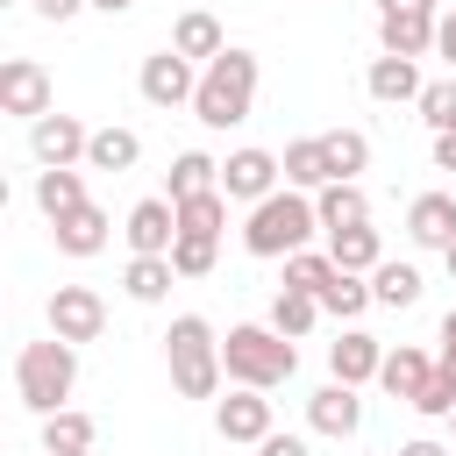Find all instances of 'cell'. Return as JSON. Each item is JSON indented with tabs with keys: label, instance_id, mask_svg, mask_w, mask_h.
<instances>
[{
	"label": "cell",
	"instance_id": "cell-1",
	"mask_svg": "<svg viewBox=\"0 0 456 456\" xmlns=\"http://www.w3.org/2000/svg\"><path fill=\"white\" fill-rule=\"evenodd\" d=\"M256 78H264L256 50H235V43H228L214 64H200L192 114H200L207 128H235V121H249V107H256Z\"/></svg>",
	"mask_w": 456,
	"mask_h": 456
},
{
	"label": "cell",
	"instance_id": "cell-2",
	"mask_svg": "<svg viewBox=\"0 0 456 456\" xmlns=\"http://www.w3.org/2000/svg\"><path fill=\"white\" fill-rule=\"evenodd\" d=\"M321 235V207L299 192V185H285V192H271V200H256L249 207V221H242V249L249 256H292V249H306Z\"/></svg>",
	"mask_w": 456,
	"mask_h": 456
},
{
	"label": "cell",
	"instance_id": "cell-3",
	"mask_svg": "<svg viewBox=\"0 0 456 456\" xmlns=\"http://www.w3.org/2000/svg\"><path fill=\"white\" fill-rule=\"evenodd\" d=\"M164 363H171L178 399H214V392H221V378H228L221 342H214V328H207L200 314H178V321L164 328Z\"/></svg>",
	"mask_w": 456,
	"mask_h": 456
},
{
	"label": "cell",
	"instance_id": "cell-4",
	"mask_svg": "<svg viewBox=\"0 0 456 456\" xmlns=\"http://www.w3.org/2000/svg\"><path fill=\"white\" fill-rule=\"evenodd\" d=\"M14 392L28 413H57L71 392H78V342L50 335V342H21L14 356Z\"/></svg>",
	"mask_w": 456,
	"mask_h": 456
},
{
	"label": "cell",
	"instance_id": "cell-5",
	"mask_svg": "<svg viewBox=\"0 0 456 456\" xmlns=\"http://www.w3.org/2000/svg\"><path fill=\"white\" fill-rule=\"evenodd\" d=\"M221 363H228V378H235V385L271 392V385H285V378L299 370V349H292V335H278L271 321H249V328H228Z\"/></svg>",
	"mask_w": 456,
	"mask_h": 456
},
{
	"label": "cell",
	"instance_id": "cell-6",
	"mask_svg": "<svg viewBox=\"0 0 456 456\" xmlns=\"http://www.w3.org/2000/svg\"><path fill=\"white\" fill-rule=\"evenodd\" d=\"M435 28H442L435 0H378V43H385V57H428Z\"/></svg>",
	"mask_w": 456,
	"mask_h": 456
},
{
	"label": "cell",
	"instance_id": "cell-7",
	"mask_svg": "<svg viewBox=\"0 0 456 456\" xmlns=\"http://www.w3.org/2000/svg\"><path fill=\"white\" fill-rule=\"evenodd\" d=\"M135 86H142L150 107H192V93H200V64L178 57V50H157V57H142Z\"/></svg>",
	"mask_w": 456,
	"mask_h": 456
},
{
	"label": "cell",
	"instance_id": "cell-8",
	"mask_svg": "<svg viewBox=\"0 0 456 456\" xmlns=\"http://www.w3.org/2000/svg\"><path fill=\"white\" fill-rule=\"evenodd\" d=\"M86 142H93V128L78 121V114H43V121H28V150H36V164L43 171H57V164H86Z\"/></svg>",
	"mask_w": 456,
	"mask_h": 456
},
{
	"label": "cell",
	"instance_id": "cell-9",
	"mask_svg": "<svg viewBox=\"0 0 456 456\" xmlns=\"http://www.w3.org/2000/svg\"><path fill=\"white\" fill-rule=\"evenodd\" d=\"M100 328H107V299H100L93 285H57V292H50V335H64V342H100Z\"/></svg>",
	"mask_w": 456,
	"mask_h": 456
},
{
	"label": "cell",
	"instance_id": "cell-10",
	"mask_svg": "<svg viewBox=\"0 0 456 456\" xmlns=\"http://www.w3.org/2000/svg\"><path fill=\"white\" fill-rule=\"evenodd\" d=\"M278 178H285V157H271V150H256V142H249V150H235V157L221 164V192H228V200H249V207H256V200H271V192H278Z\"/></svg>",
	"mask_w": 456,
	"mask_h": 456
},
{
	"label": "cell",
	"instance_id": "cell-11",
	"mask_svg": "<svg viewBox=\"0 0 456 456\" xmlns=\"http://www.w3.org/2000/svg\"><path fill=\"white\" fill-rule=\"evenodd\" d=\"M0 107L21 114V121H43L50 114V71L36 57H7L0 64Z\"/></svg>",
	"mask_w": 456,
	"mask_h": 456
},
{
	"label": "cell",
	"instance_id": "cell-12",
	"mask_svg": "<svg viewBox=\"0 0 456 456\" xmlns=\"http://www.w3.org/2000/svg\"><path fill=\"white\" fill-rule=\"evenodd\" d=\"M121 235H128L135 256H171V242H178V200H135Z\"/></svg>",
	"mask_w": 456,
	"mask_h": 456
},
{
	"label": "cell",
	"instance_id": "cell-13",
	"mask_svg": "<svg viewBox=\"0 0 456 456\" xmlns=\"http://www.w3.org/2000/svg\"><path fill=\"white\" fill-rule=\"evenodd\" d=\"M306 428L314 435H328V442H349L356 428H363V399H356V385H321L314 399H306Z\"/></svg>",
	"mask_w": 456,
	"mask_h": 456
},
{
	"label": "cell",
	"instance_id": "cell-14",
	"mask_svg": "<svg viewBox=\"0 0 456 456\" xmlns=\"http://www.w3.org/2000/svg\"><path fill=\"white\" fill-rule=\"evenodd\" d=\"M214 428H221V442H264V435H271V399H264L256 385H235V392L214 406Z\"/></svg>",
	"mask_w": 456,
	"mask_h": 456
},
{
	"label": "cell",
	"instance_id": "cell-15",
	"mask_svg": "<svg viewBox=\"0 0 456 456\" xmlns=\"http://www.w3.org/2000/svg\"><path fill=\"white\" fill-rule=\"evenodd\" d=\"M107 228H114V221L86 200V207H71V214L50 221V242H57L64 256H100V249H107Z\"/></svg>",
	"mask_w": 456,
	"mask_h": 456
},
{
	"label": "cell",
	"instance_id": "cell-16",
	"mask_svg": "<svg viewBox=\"0 0 456 456\" xmlns=\"http://www.w3.org/2000/svg\"><path fill=\"white\" fill-rule=\"evenodd\" d=\"M378 363H385V342L363 335V328H342V342H328V370H335L342 385H370Z\"/></svg>",
	"mask_w": 456,
	"mask_h": 456
},
{
	"label": "cell",
	"instance_id": "cell-17",
	"mask_svg": "<svg viewBox=\"0 0 456 456\" xmlns=\"http://www.w3.org/2000/svg\"><path fill=\"white\" fill-rule=\"evenodd\" d=\"M406 235H413L420 249H449V242H456V192H420V200L406 207Z\"/></svg>",
	"mask_w": 456,
	"mask_h": 456
},
{
	"label": "cell",
	"instance_id": "cell-18",
	"mask_svg": "<svg viewBox=\"0 0 456 456\" xmlns=\"http://www.w3.org/2000/svg\"><path fill=\"white\" fill-rule=\"evenodd\" d=\"M314 207H321V235H328V228H363V221H370V192H363L356 178H328V185L314 192Z\"/></svg>",
	"mask_w": 456,
	"mask_h": 456
},
{
	"label": "cell",
	"instance_id": "cell-19",
	"mask_svg": "<svg viewBox=\"0 0 456 456\" xmlns=\"http://www.w3.org/2000/svg\"><path fill=\"white\" fill-rule=\"evenodd\" d=\"M435 378V356L428 349H413V342H399V349H385V363H378V385L392 392V399H406L413 406V392Z\"/></svg>",
	"mask_w": 456,
	"mask_h": 456
},
{
	"label": "cell",
	"instance_id": "cell-20",
	"mask_svg": "<svg viewBox=\"0 0 456 456\" xmlns=\"http://www.w3.org/2000/svg\"><path fill=\"white\" fill-rule=\"evenodd\" d=\"M171 50H178V57H192V64H214V57L228 50V36H221V21H214L207 7H185V14H178V28H171Z\"/></svg>",
	"mask_w": 456,
	"mask_h": 456
},
{
	"label": "cell",
	"instance_id": "cell-21",
	"mask_svg": "<svg viewBox=\"0 0 456 456\" xmlns=\"http://www.w3.org/2000/svg\"><path fill=\"white\" fill-rule=\"evenodd\" d=\"M363 86H370V100H385V107L420 100V57H378V64L363 71Z\"/></svg>",
	"mask_w": 456,
	"mask_h": 456
},
{
	"label": "cell",
	"instance_id": "cell-22",
	"mask_svg": "<svg viewBox=\"0 0 456 456\" xmlns=\"http://www.w3.org/2000/svg\"><path fill=\"white\" fill-rule=\"evenodd\" d=\"M135 157H142V135L135 128H114V121L93 128V142H86V171H107V178L114 171H135Z\"/></svg>",
	"mask_w": 456,
	"mask_h": 456
},
{
	"label": "cell",
	"instance_id": "cell-23",
	"mask_svg": "<svg viewBox=\"0 0 456 456\" xmlns=\"http://www.w3.org/2000/svg\"><path fill=\"white\" fill-rule=\"evenodd\" d=\"M221 185V164L207 150H178L171 171H164V200H192V192H214Z\"/></svg>",
	"mask_w": 456,
	"mask_h": 456
},
{
	"label": "cell",
	"instance_id": "cell-24",
	"mask_svg": "<svg viewBox=\"0 0 456 456\" xmlns=\"http://www.w3.org/2000/svg\"><path fill=\"white\" fill-rule=\"evenodd\" d=\"M328 256H335L342 271H363V278H370V271L385 264V242H378L370 221H363V228H328Z\"/></svg>",
	"mask_w": 456,
	"mask_h": 456
},
{
	"label": "cell",
	"instance_id": "cell-25",
	"mask_svg": "<svg viewBox=\"0 0 456 456\" xmlns=\"http://www.w3.org/2000/svg\"><path fill=\"white\" fill-rule=\"evenodd\" d=\"M36 207H43V221H57V214L86 207V171H71V164H57V171H36Z\"/></svg>",
	"mask_w": 456,
	"mask_h": 456
},
{
	"label": "cell",
	"instance_id": "cell-26",
	"mask_svg": "<svg viewBox=\"0 0 456 456\" xmlns=\"http://www.w3.org/2000/svg\"><path fill=\"white\" fill-rule=\"evenodd\" d=\"M171 278H178V264H171V256H128V271H121V292H128L135 306H157V299L171 292Z\"/></svg>",
	"mask_w": 456,
	"mask_h": 456
},
{
	"label": "cell",
	"instance_id": "cell-27",
	"mask_svg": "<svg viewBox=\"0 0 456 456\" xmlns=\"http://www.w3.org/2000/svg\"><path fill=\"white\" fill-rule=\"evenodd\" d=\"M335 171H328V150H321V135H299V142H285V185H299V192H321Z\"/></svg>",
	"mask_w": 456,
	"mask_h": 456
},
{
	"label": "cell",
	"instance_id": "cell-28",
	"mask_svg": "<svg viewBox=\"0 0 456 456\" xmlns=\"http://www.w3.org/2000/svg\"><path fill=\"white\" fill-rule=\"evenodd\" d=\"M221 228H228V192H221V185L178 200V235H207V242H221Z\"/></svg>",
	"mask_w": 456,
	"mask_h": 456
},
{
	"label": "cell",
	"instance_id": "cell-29",
	"mask_svg": "<svg viewBox=\"0 0 456 456\" xmlns=\"http://www.w3.org/2000/svg\"><path fill=\"white\" fill-rule=\"evenodd\" d=\"M93 442H100L93 413H78V406H57V413H43V449H50V456H64V449H93Z\"/></svg>",
	"mask_w": 456,
	"mask_h": 456
},
{
	"label": "cell",
	"instance_id": "cell-30",
	"mask_svg": "<svg viewBox=\"0 0 456 456\" xmlns=\"http://www.w3.org/2000/svg\"><path fill=\"white\" fill-rule=\"evenodd\" d=\"M321 150H328V171H335V178L370 171V135H363V128H328V135H321Z\"/></svg>",
	"mask_w": 456,
	"mask_h": 456
},
{
	"label": "cell",
	"instance_id": "cell-31",
	"mask_svg": "<svg viewBox=\"0 0 456 456\" xmlns=\"http://www.w3.org/2000/svg\"><path fill=\"white\" fill-rule=\"evenodd\" d=\"M335 271H342V264H335L328 249H292V256H285V285H292V292H314V299L335 285Z\"/></svg>",
	"mask_w": 456,
	"mask_h": 456
},
{
	"label": "cell",
	"instance_id": "cell-32",
	"mask_svg": "<svg viewBox=\"0 0 456 456\" xmlns=\"http://www.w3.org/2000/svg\"><path fill=\"white\" fill-rule=\"evenodd\" d=\"M314 321H321V299L314 292H292V285H278V299H271V328L278 335H314Z\"/></svg>",
	"mask_w": 456,
	"mask_h": 456
},
{
	"label": "cell",
	"instance_id": "cell-33",
	"mask_svg": "<svg viewBox=\"0 0 456 456\" xmlns=\"http://www.w3.org/2000/svg\"><path fill=\"white\" fill-rule=\"evenodd\" d=\"M370 299L378 306H413L420 299V271L413 264H378L370 271Z\"/></svg>",
	"mask_w": 456,
	"mask_h": 456
},
{
	"label": "cell",
	"instance_id": "cell-34",
	"mask_svg": "<svg viewBox=\"0 0 456 456\" xmlns=\"http://www.w3.org/2000/svg\"><path fill=\"white\" fill-rule=\"evenodd\" d=\"M363 306H378V299H370V285H363V271H335V285L321 292V314H335V321H356Z\"/></svg>",
	"mask_w": 456,
	"mask_h": 456
},
{
	"label": "cell",
	"instance_id": "cell-35",
	"mask_svg": "<svg viewBox=\"0 0 456 456\" xmlns=\"http://www.w3.org/2000/svg\"><path fill=\"white\" fill-rule=\"evenodd\" d=\"M413 107H420V121H428L435 135H449V128H456V78L420 86V100H413Z\"/></svg>",
	"mask_w": 456,
	"mask_h": 456
},
{
	"label": "cell",
	"instance_id": "cell-36",
	"mask_svg": "<svg viewBox=\"0 0 456 456\" xmlns=\"http://www.w3.org/2000/svg\"><path fill=\"white\" fill-rule=\"evenodd\" d=\"M413 413H420V420H449V413H456V378H449L442 363H435V378L413 392Z\"/></svg>",
	"mask_w": 456,
	"mask_h": 456
},
{
	"label": "cell",
	"instance_id": "cell-37",
	"mask_svg": "<svg viewBox=\"0 0 456 456\" xmlns=\"http://www.w3.org/2000/svg\"><path fill=\"white\" fill-rule=\"evenodd\" d=\"M171 264H178V278H207L214 271V242L207 235H178L171 242Z\"/></svg>",
	"mask_w": 456,
	"mask_h": 456
},
{
	"label": "cell",
	"instance_id": "cell-38",
	"mask_svg": "<svg viewBox=\"0 0 456 456\" xmlns=\"http://www.w3.org/2000/svg\"><path fill=\"white\" fill-rule=\"evenodd\" d=\"M256 456H306V442H299V435H278V428H271V435L256 442Z\"/></svg>",
	"mask_w": 456,
	"mask_h": 456
},
{
	"label": "cell",
	"instance_id": "cell-39",
	"mask_svg": "<svg viewBox=\"0 0 456 456\" xmlns=\"http://www.w3.org/2000/svg\"><path fill=\"white\" fill-rule=\"evenodd\" d=\"M78 7H93V0H36V14H43V21H71Z\"/></svg>",
	"mask_w": 456,
	"mask_h": 456
},
{
	"label": "cell",
	"instance_id": "cell-40",
	"mask_svg": "<svg viewBox=\"0 0 456 456\" xmlns=\"http://www.w3.org/2000/svg\"><path fill=\"white\" fill-rule=\"evenodd\" d=\"M435 50H442V57H449V71H456V7L442 14V28H435Z\"/></svg>",
	"mask_w": 456,
	"mask_h": 456
},
{
	"label": "cell",
	"instance_id": "cell-41",
	"mask_svg": "<svg viewBox=\"0 0 456 456\" xmlns=\"http://www.w3.org/2000/svg\"><path fill=\"white\" fill-rule=\"evenodd\" d=\"M435 171H456V128H449V135H435Z\"/></svg>",
	"mask_w": 456,
	"mask_h": 456
},
{
	"label": "cell",
	"instance_id": "cell-42",
	"mask_svg": "<svg viewBox=\"0 0 456 456\" xmlns=\"http://www.w3.org/2000/svg\"><path fill=\"white\" fill-rule=\"evenodd\" d=\"M399 456H449V449H442V442H435V435H420V442H406V449H399Z\"/></svg>",
	"mask_w": 456,
	"mask_h": 456
},
{
	"label": "cell",
	"instance_id": "cell-43",
	"mask_svg": "<svg viewBox=\"0 0 456 456\" xmlns=\"http://www.w3.org/2000/svg\"><path fill=\"white\" fill-rule=\"evenodd\" d=\"M435 363H442V370L456 378V342H442V356H435Z\"/></svg>",
	"mask_w": 456,
	"mask_h": 456
},
{
	"label": "cell",
	"instance_id": "cell-44",
	"mask_svg": "<svg viewBox=\"0 0 456 456\" xmlns=\"http://www.w3.org/2000/svg\"><path fill=\"white\" fill-rule=\"evenodd\" d=\"M93 7H100V14H128L135 0H93Z\"/></svg>",
	"mask_w": 456,
	"mask_h": 456
},
{
	"label": "cell",
	"instance_id": "cell-45",
	"mask_svg": "<svg viewBox=\"0 0 456 456\" xmlns=\"http://www.w3.org/2000/svg\"><path fill=\"white\" fill-rule=\"evenodd\" d=\"M442 342H456V306H449V314H442Z\"/></svg>",
	"mask_w": 456,
	"mask_h": 456
},
{
	"label": "cell",
	"instance_id": "cell-46",
	"mask_svg": "<svg viewBox=\"0 0 456 456\" xmlns=\"http://www.w3.org/2000/svg\"><path fill=\"white\" fill-rule=\"evenodd\" d=\"M442 264H449V278H456V242H449V249H442Z\"/></svg>",
	"mask_w": 456,
	"mask_h": 456
},
{
	"label": "cell",
	"instance_id": "cell-47",
	"mask_svg": "<svg viewBox=\"0 0 456 456\" xmlns=\"http://www.w3.org/2000/svg\"><path fill=\"white\" fill-rule=\"evenodd\" d=\"M64 456H93V449H64Z\"/></svg>",
	"mask_w": 456,
	"mask_h": 456
},
{
	"label": "cell",
	"instance_id": "cell-48",
	"mask_svg": "<svg viewBox=\"0 0 456 456\" xmlns=\"http://www.w3.org/2000/svg\"><path fill=\"white\" fill-rule=\"evenodd\" d=\"M449 428H456V413H449Z\"/></svg>",
	"mask_w": 456,
	"mask_h": 456
}]
</instances>
